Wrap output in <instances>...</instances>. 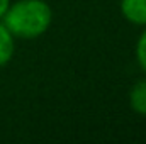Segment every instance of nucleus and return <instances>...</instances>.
<instances>
[{
    "label": "nucleus",
    "mask_w": 146,
    "mask_h": 144,
    "mask_svg": "<svg viewBox=\"0 0 146 144\" xmlns=\"http://www.w3.org/2000/svg\"><path fill=\"white\" fill-rule=\"evenodd\" d=\"M129 102H131V107L134 112L146 115V80L138 81L131 93H129Z\"/></svg>",
    "instance_id": "7ed1b4c3"
},
{
    "label": "nucleus",
    "mask_w": 146,
    "mask_h": 144,
    "mask_svg": "<svg viewBox=\"0 0 146 144\" xmlns=\"http://www.w3.org/2000/svg\"><path fill=\"white\" fill-rule=\"evenodd\" d=\"M7 9H9V0H0V17H3Z\"/></svg>",
    "instance_id": "423d86ee"
},
{
    "label": "nucleus",
    "mask_w": 146,
    "mask_h": 144,
    "mask_svg": "<svg viewBox=\"0 0 146 144\" xmlns=\"http://www.w3.org/2000/svg\"><path fill=\"white\" fill-rule=\"evenodd\" d=\"M14 54V39L10 31L0 24V66L7 65Z\"/></svg>",
    "instance_id": "20e7f679"
},
{
    "label": "nucleus",
    "mask_w": 146,
    "mask_h": 144,
    "mask_svg": "<svg viewBox=\"0 0 146 144\" xmlns=\"http://www.w3.org/2000/svg\"><path fill=\"white\" fill-rule=\"evenodd\" d=\"M136 56H138V63L139 66L146 71V31L141 34L138 46H136Z\"/></svg>",
    "instance_id": "39448f33"
},
{
    "label": "nucleus",
    "mask_w": 146,
    "mask_h": 144,
    "mask_svg": "<svg viewBox=\"0 0 146 144\" xmlns=\"http://www.w3.org/2000/svg\"><path fill=\"white\" fill-rule=\"evenodd\" d=\"M5 27L19 37L41 36L51 24V10L42 0H21L3 14Z\"/></svg>",
    "instance_id": "f257e3e1"
},
{
    "label": "nucleus",
    "mask_w": 146,
    "mask_h": 144,
    "mask_svg": "<svg viewBox=\"0 0 146 144\" xmlns=\"http://www.w3.org/2000/svg\"><path fill=\"white\" fill-rule=\"evenodd\" d=\"M121 10L133 24H146V0H122Z\"/></svg>",
    "instance_id": "f03ea898"
}]
</instances>
